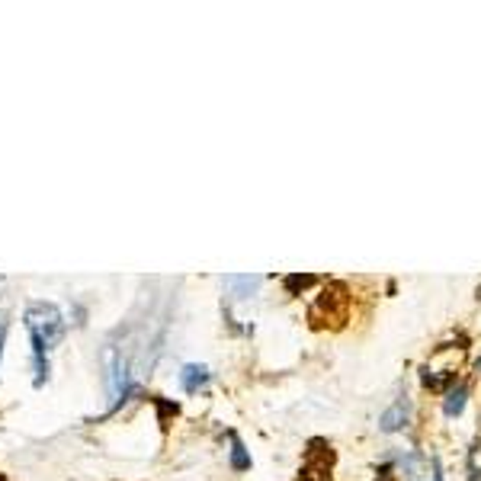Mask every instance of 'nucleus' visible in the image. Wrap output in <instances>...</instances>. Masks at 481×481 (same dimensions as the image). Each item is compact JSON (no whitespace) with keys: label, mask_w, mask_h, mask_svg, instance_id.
<instances>
[{"label":"nucleus","mask_w":481,"mask_h":481,"mask_svg":"<svg viewBox=\"0 0 481 481\" xmlns=\"http://www.w3.org/2000/svg\"><path fill=\"white\" fill-rule=\"evenodd\" d=\"M26 331L32 340V362H36V389H42L48 379V353L65 337V318L52 302H32L26 308Z\"/></svg>","instance_id":"nucleus-1"},{"label":"nucleus","mask_w":481,"mask_h":481,"mask_svg":"<svg viewBox=\"0 0 481 481\" xmlns=\"http://www.w3.org/2000/svg\"><path fill=\"white\" fill-rule=\"evenodd\" d=\"M407 401L401 398V401H395V405L385 411V414L379 417V427L385 430V433H395V430H401V427H407Z\"/></svg>","instance_id":"nucleus-2"},{"label":"nucleus","mask_w":481,"mask_h":481,"mask_svg":"<svg viewBox=\"0 0 481 481\" xmlns=\"http://www.w3.org/2000/svg\"><path fill=\"white\" fill-rule=\"evenodd\" d=\"M205 382H209V369L199 366V362H190V366H183V372H180V385H183L186 391H199Z\"/></svg>","instance_id":"nucleus-3"},{"label":"nucleus","mask_w":481,"mask_h":481,"mask_svg":"<svg viewBox=\"0 0 481 481\" xmlns=\"http://www.w3.org/2000/svg\"><path fill=\"white\" fill-rule=\"evenodd\" d=\"M465 398H469V389H465V385H453L449 395H446V405H443L446 417H459V414H462V411H465Z\"/></svg>","instance_id":"nucleus-4"},{"label":"nucleus","mask_w":481,"mask_h":481,"mask_svg":"<svg viewBox=\"0 0 481 481\" xmlns=\"http://www.w3.org/2000/svg\"><path fill=\"white\" fill-rule=\"evenodd\" d=\"M232 465H234V472H247L250 469V456L244 453L238 436H232Z\"/></svg>","instance_id":"nucleus-5"},{"label":"nucleus","mask_w":481,"mask_h":481,"mask_svg":"<svg viewBox=\"0 0 481 481\" xmlns=\"http://www.w3.org/2000/svg\"><path fill=\"white\" fill-rule=\"evenodd\" d=\"M3 340H7V321H0V353H3Z\"/></svg>","instance_id":"nucleus-6"}]
</instances>
